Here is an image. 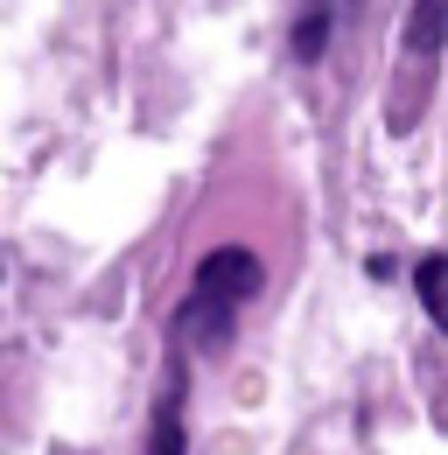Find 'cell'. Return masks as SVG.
<instances>
[{"instance_id":"obj_1","label":"cell","mask_w":448,"mask_h":455,"mask_svg":"<svg viewBox=\"0 0 448 455\" xmlns=\"http://www.w3.org/2000/svg\"><path fill=\"white\" fill-rule=\"evenodd\" d=\"M260 287H267V267H260V252H252V245H211V252L196 259L189 301H211V308H231V315H238Z\"/></svg>"},{"instance_id":"obj_3","label":"cell","mask_w":448,"mask_h":455,"mask_svg":"<svg viewBox=\"0 0 448 455\" xmlns=\"http://www.w3.org/2000/svg\"><path fill=\"white\" fill-rule=\"evenodd\" d=\"M330 28H336L330 0H308V7L294 14V28H287V50H294V63H323V57H330Z\"/></svg>"},{"instance_id":"obj_6","label":"cell","mask_w":448,"mask_h":455,"mask_svg":"<svg viewBox=\"0 0 448 455\" xmlns=\"http://www.w3.org/2000/svg\"><path fill=\"white\" fill-rule=\"evenodd\" d=\"M413 287H420V308H428V323H448V267H442V252H428V259H420Z\"/></svg>"},{"instance_id":"obj_5","label":"cell","mask_w":448,"mask_h":455,"mask_svg":"<svg viewBox=\"0 0 448 455\" xmlns=\"http://www.w3.org/2000/svg\"><path fill=\"white\" fill-rule=\"evenodd\" d=\"M148 455H189V420H182V379L168 386V399L155 406V435H148Z\"/></svg>"},{"instance_id":"obj_4","label":"cell","mask_w":448,"mask_h":455,"mask_svg":"<svg viewBox=\"0 0 448 455\" xmlns=\"http://www.w3.org/2000/svg\"><path fill=\"white\" fill-rule=\"evenodd\" d=\"M442 28H448V0H413V14H406V50L420 63L442 57Z\"/></svg>"},{"instance_id":"obj_2","label":"cell","mask_w":448,"mask_h":455,"mask_svg":"<svg viewBox=\"0 0 448 455\" xmlns=\"http://www.w3.org/2000/svg\"><path fill=\"white\" fill-rule=\"evenodd\" d=\"M231 323H238V315H231V308H211V301H182V308H175V337L196 343V350H224V343H231Z\"/></svg>"}]
</instances>
